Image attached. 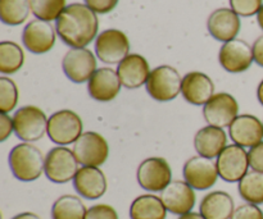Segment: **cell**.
<instances>
[{
    "mask_svg": "<svg viewBox=\"0 0 263 219\" xmlns=\"http://www.w3.org/2000/svg\"><path fill=\"white\" fill-rule=\"evenodd\" d=\"M238 191L241 199L249 204H263V173L249 171L238 182Z\"/></svg>",
    "mask_w": 263,
    "mask_h": 219,
    "instance_id": "cell-27",
    "label": "cell"
},
{
    "mask_svg": "<svg viewBox=\"0 0 263 219\" xmlns=\"http://www.w3.org/2000/svg\"><path fill=\"white\" fill-rule=\"evenodd\" d=\"M31 12L36 19L57 21L66 9V0H30Z\"/></svg>",
    "mask_w": 263,
    "mask_h": 219,
    "instance_id": "cell-30",
    "label": "cell"
},
{
    "mask_svg": "<svg viewBox=\"0 0 263 219\" xmlns=\"http://www.w3.org/2000/svg\"><path fill=\"white\" fill-rule=\"evenodd\" d=\"M181 94L189 104L204 107L215 95V85L203 72H189L182 77Z\"/></svg>",
    "mask_w": 263,
    "mask_h": 219,
    "instance_id": "cell-21",
    "label": "cell"
},
{
    "mask_svg": "<svg viewBox=\"0 0 263 219\" xmlns=\"http://www.w3.org/2000/svg\"><path fill=\"white\" fill-rule=\"evenodd\" d=\"M228 146V135L223 128L205 126L194 136V148L204 158H217Z\"/></svg>",
    "mask_w": 263,
    "mask_h": 219,
    "instance_id": "cell-23",
    "label": "cell"
},
{
    "mask_svg": "<svg viewBox=\"0 0 263 219\" xmlns=\"http://www.w3.org/2000/svg\"><path fill=\"white\" fill-rule=\"evenodd\" d=\"M25 63V53L18 44L13 41L0 43V72L13 74L20 71Z\"/></svg>",
    "mask_w": 263,
    "mask_h": 219,
    "instance_id": "cell-28",
    "label": "cell"
},
{
    "mask_svg": "<svg viewBox=\"0 0 263 219\" xmlns=\"http://www.w3.org/2000/svg\"><path fill=\"white\" fill-rule=\"evenodd\" d=\"M73 187L84 199H100L107 192V177L99 167H81L73 178Z\"/></svg>",
    "mask_w": 263,
    "mask_h": 219,
    "instance_id": "cell-20",
    "label": "cell"
},
{
    "mask_svg": "<svg viewBox=\"0 0 263 219\" xmlns=\"http://www.w3.org/2000/svg\"><path fill=\"white\" fill-rule=\"evenodd\" d=\"M14 133L23 143H35L48 133V120L45 112L35 105L20 108L13 114Z\"/></svg>",
    "mask_w": 263,
    "mask_h": 219,
    "instance_id": "cell-3",
    "label": "cell"
},
{
    "mask_svg": "<svg viewBox=\"0 0 263 219\" xmlns=\"http://www.w3.org/2000/svg\"><path fill=\"white\" fill-rule=\"evenodd\" d=\"M220 178L229 184L239 182L249 172V158L246 148L231 144L223 149L216 161Z\"/></svg>",
    "mask_w": 263,
    "mask_h": 219,
    "instance_id": "cell-11",
    "label": "cell"
},
{
    "mask_svg": "<svg viewBox=\"0 0 263 219\" xmlns=\"http://www.w3.org/2000/svg\"><path fill=\"white\" fill-rule=\"evenodd\" d=\"M82 133H84L82 120L73 110L62 109L49 117L48 136L58 146L74 144Z\"/></svg>",
    "mask_w": 263,
    "mask_h": 219,
    "instance_id": "cell-5",
    "label": "cell"
},
{
    "mask_svg": "<svg viewBox=\"0 0 263 219\" xmlns=\"http://www.w3.org/2000/svg\"><path fill=\"white\" fill-rule=\"evenodd\" d=\"M18 103V89L13 79L0 77V112L3 114L13 112Z\"/></svg>",
    "mask_w": 263,
    "mask_h": 219,
    "instance_id": "cell-31",
    "label": "cell"
},
{
    "mask_svg": "<svg viewBox=\"0 0 263 219\" xmlns=\"http://www.w3.org/2000/svg\"><path fill=\"white\" fill-rule=\"evenodd\" d=\"M85 4L97 14H107L118 4V0H84Z\"/></svg>",
    "mask_w": 263,
    "mask_h": 219,
    "instance_id": "cell-35",
    "label": "cell"
},
{
    "mask_svg": "<svg viewBox=\"0 0 263 219\" xmlns=\"http://www.w3.org/2000/svg\"><path fill=\"white\" fill-rule=\"evenodd\" d=\"M98 30L99 21L97 13L81 3L67 5L55 21L57 35L71 48H86L98 37Z\"/></svg>",
    "mask_w": 263,
    "mask_h": 219,
    "instance_id": "cell-1",
    "label": "cell"
},
{
    "mask_svg": "<svg viewBox=\"0 0 263 219\" xmlns=\"http://www.w3.org/2000/svg\"><path fill=\"white\" fill-rule=\"evenodd\" d=\"M248 158L252 171L262 172L263 173V141L259 143L258 145L249 149Z\"/></svg>",
    "mask_w": 263,
    "mask_h": 219,
    "instance_id": "cell-36",
    "label": "cell"
},
{
    "mask_svg": "<svg viewBox=\"0 0 263 219\" xmlns=\"http://www.w3.org/2000/svg\"><path fill=\"white\" fill-rule=\"evenodd\" d=\"M122 84L120 81L117 71L103 67L97 69L91 78L87 82V92L95 102L109 103L120 94Z\"/></svg>",
    "mask_w": 263,
    "mask_h": 219,
    "instance_id": "cell-17",
    "label": "cell"
},
{
    "mask_svg": "<svg viewBox=\"0 0 263 219\" xmlns=\"http://www.w3.org/2000/svg\"><path fill=\"white\" fill-rule=\"evenodd\" d=\"M184 181L197 191H204L213 187L217 182L218 169L212 159L197 155L186 161L182 168Z\"/></svg>",
    "mask_w": 263,
    "mask_h": 219,
    "instance_id": "cell-13",
    "label": "cell"
},
{
    "mask_svg": "<svg viewBox=\"0 0 263 219\" xmlns=\"http://www.w3.org/2000/svg\"><path fill=\"white\" fill-rule=\"evenodd\" d=\"M87 209L74 195H62L51 207V219H85Z\"/></svg>",
    "mask_w": 263,
    "mask_h": 219,
    "instance_id": "cell-26",
    "label": "cell"
},
{
    "mask_svg": "<svg viewBox=\"0 0 263 219\" xmlns=\"http://www.w3.org/2000/svg\"><path fill=\"white\" fill-rule=\"evenodd\" d=\"M218 62L229 73L246 72L254 62L253 48L241 38H234L221 46Z\"/></svg>",
    "mask_w": 263,
    "mask_h": 219,
    "instance_id": "cell-14",
    "label": "cell"
},
{
    "mask_svg": "<svg viewBox=\"0 0 263 219\" xmlns=\"http://www.w3.org/2000/svg\"><path fill=\"white\" fill-rule=\"evenodd\" d=\"M136 180L145 191L162 192L172 182L171 167L164 158L144 159L138 167Z\"/></svg>",
    "mask_w": 263,
    "mask_h": 219,
    "instance_id": "cell-7",
    "label": "cell"
},
{
    "mask_svg": "<svg viewBox=\"0 0 263 219\" xmlns=\"http://www.w3.org/2000/svg\"><path fill=\"white\" fill-rule=\"evenodd\" d=\"M257 22H258L259 27H261V30L263 31V5L261 9H259L258 14H257Z\"/></svg>",
    "mask_w": 263,
    "mask_h": 219,
    "instance_id": "cell-42",
    "label": "cell"
},
{
    "mask_svg": "<svg viewBox=\"0 0 263 219\" xmlns=\"http://www.w3.org/2000/svg\"><path fill=\"white\" fill-rule=\"evenodd\" d=\"M130 51V41L126 33L117 28H109L98 35L95 54L105 64H120Z\"/></svg>",
    "mask_w": 263,
    "mask_h": 219,
    "instance_id": "cell-9",
    "label": "cell"
},
{
    "mask_svg": "<svg viewBox=\"0 0 263 219\" xmlns=\"http://www.w3.org/2000/svg\"><path fill=\"white\" fill-rule=\"evenodd\" d=\"M229 135L234 144L251 149L262 143L263 122L256 115L240 114L229 127Z\"/></svg>",
    "mask_w": 263,
    "mask_h": 219,
    "instance_id": "cell-18",
    "label": "cell"
},
{
    "mask_svg": "<svg viewBox=\"0 0 263 219\" xmlns=\"http://www.w3.org/2000/svg\"><path fill=\"white\" fill-rule=\"evenodd\" d=\"M167 213L161 196L153 194L140 195L130 205L131 219H166Z\"/></svg>",
    "mask_w": 263,
    "mask_h": 219,
    "instance_id": "cell-25",
    "label": "cell"
},
{
    "mask_svg": "<svg viewBox=\"0 0 263 219\" xmlns=\"http://www.w3.org/2000/svg\"><path fill=\"white\" fill-rule=\"evenodd\" d=\"M182 77L179 71L171 66H159L149 74L146 81V92L158 103H167L176 99L181 94Z\"/></svg>",
    "mask_w": 263,
    "mask_h": 219,
    "instance_id": "cell-4",
    "label": "cell"
},
{
    "mask_svg": "<svg viewBox=\"0 0 263 219\" xmlns=\"http://www.w3.org/2000/svg\"><path fill=\"white\" fill-rule=\"evenodd\" d=\"M177 219H204V218H203V215L200 214V213L190 212V213H186V214H184V215H180Z\"/></svg>",
    "mask_w": 263,
    "mask_h": 219,
    "instance_id": "cell-40",
    "label": "cell"
},
{
    "mask_svg": "<svg viewBox=\"0 0 263 219\" xmlns=\"http://www.w3.org/2000/svg\"><path fill=\"white\" fill-rule=\"evenodd\" d=\"M257 99H258L259 104L263 107V79L259 82L258 87H257Z\"/></svg>",
    "mask_w": 263,
    "mask_h": 219,
    "instance_id": "cell-41",
    "label": "cell"
},
{
    "mask_svg": "<svg viewBox=\"0 0 263 219\" xmlns=\"http://www.w3.org/2000/svg\"><path fill=\"white\" fill-rule=\"evenodd\" d=\"M8 163L10 172L18 181L32 182L44 173L45 158L32 144L22 143L10 150Z\"/></svg>",
    "mask_w": 263,
    "mask_h": 219,
    "instance_id": "cell-2",
    "label": "cell"
},
{
    "mask_svg": "<svg viewBox=\"0 0 263 219\" xmlns=\"http://www.w3.org/2000/svg\"><path fill=\"white\" fill-rule=\"evenodd\" d=\"M62 69L69 81L74 84L89 82L97 72V58L86 48H71L62 59Z\"/></svg>",
    "mask_w": 263,
    "mask_h": 219,
    "instance_id": "cell-10",
    "label": "cell"
},
{
    "mask_svg": "<svg viewBox=\"0 0 263 219\" xmlns=\"http://www.w3.org/2000/svg\"><path fill=\"white\" fill-rule=\"evenodd\" d=\"M253 55L254 62L263 68V35L257 37V40L253 43Z\"/></svg>",
    "mask_w": 263,
    "mask_h": 219,
    "instance_id": "cell-38",
    "label": "cell"
},
{
    "mask_svg": "<svg viewBox=\"0 0 263 219\" xmlns=\"http://www.w3.org/2000/svg\"><path fill=\"white\" fill-rule=\"evenodd\" d=\"M262 0H230V7L239 17H252L258 14Z\"/></svg>",
    "mask_w": 263,
    "mask_h": 219,
    "instance_id": "cell-32",
    "label": "cell"
},
{
    "mask_svg": "<svg viewBox=\"0 0 263 219\" xmlns=\"http://www.w3.org/2000/svg\"><path fill=\"white\" fill-rule=\"evenodd\" d=\"M14 132L13 118L8 114H0V143H4L12 133Z\"/></svg>",
    "mask_w": 263,
    "mask_h": 219,
    "instance_id": "cell-37",
    "label": "cell"
},
{
    "mask_svg": "<svg viewBox=\"0 0 263 219\" xmlns=\"http://www.w3.org/2000/svg\"><path fill=\"white\" fill-rule=\"evenodd\" d=\"M85 219H118V214L112 205L97 204L87 209Z\"/></svg>",
    "mask_w": 263,
    "mask_h": 219,
    "instance_id": "cell-33",
    "label": "cell"
},
{
    "mask_svg": "<svg viewBox=\"0 0 263 219\" xmlns=\"http://www.w3.org/2000/svg\"><path fill=\"white\" fill-rule=\"evenodd\" d=\"M161 199L170 213L180 217L193 212L197 202V195L195 190L187 182L176 180L161 192Z\"/></svg>",
    "mask_w": 263,
    "mask_h": 219,
    "instance_id": "cell-16",
    "label": "cell"
},
{
    "mask_svg": "<svg viewBox=\"0 0 263 219\" xmlns=\"http://www.w3.org/2000/svg\"><path fill=\"white\" fill-rule=\"evenodd\" d=\"M151 72L148 61L140 54H128L117 67L121 84L130 90L139 89L143 85H146Z\"/></svg>",
    "mask_w": 263,
    "mask_h": 219,
    "instance_id": "cell-22",
    "label": "cell"
},
{
    "mask_svg": "<svg viewBox=\"0 0 263 219\" xmlns=\"http://www.w3.org/2000/svg\"><path fill=\"white\" fill-rule=\"evenodd\" d=\"M57 31L50 22L33 19L26 25L22 32V43L32 54H45L55 44Z\"/></svg>",
    "mask_w": 263,
    "mask_h": 219,
    "instance_id": "cell-15",
    "label": "cell"
},
{
    "mask_svg": "<svg viewBox=\"0 0 263 219\" xmlns=\"http://www.w3.org/2000/svg\"><path fill=\"white\" fill-rule=\"evenodd\" d=\"M240 26V18L231 8H218L211 13L207 19L210 35L223 44L236 38Z\"/></svg>",
    "mask_w": 263,
    "mask_h": 219,
    "instance_id": "cell-19",
    "label": "cell"
},
{
    "mask_svg": "<svg viewBox=\"0 0 263 219\" xmlns=\"http://www.w3.org/2000/svg\"><path fill=\"white\" fill-rule=\"evenodd\" d=\"M239 115V103L229 92H217L203 107V117L208 126L225 128Z\"/></svg>",
    "mask_w": 263,
    "mask_h": 219,
    "instance_id": "cell-12",
    "label": "cell"
},
{
    "mask_svg": "<svg viewBox=\"0 0 263 219\" xmlns=\"http://www.w3.org/2000/svg\"><path fill=\"white\" fill-rule=\"evenodd\" d=\"M12 219H41L37 214L31 212H25V213H20V214L14 215Z\"/></svg>",
    "mask_w": 263,
    "mask_h": 219,
    "instance_id": "cell-39",
    "label": "cell"
},
{
    "mask_svg": "<svg viewBox=\"0 0 263 219\" xmlns=\"http://www.w3.org/2000/svg\"><path fill=\"white\" fill-rule=\"evenodd\" d=\"M73 154L82 167H100L107 162L109 146L100 133L84 132L73 144Z\"/></svg>",
    "mask_w": 263,
    "mask_h": 219,
    "instance_id": "cell-8",
    "label": "cell"
},
{
    "mask_svg": "<svg viewBox=\"0 0 263 219\" xmlns=\"http://www.w3.org/2000/svg\"><path fill=\"white\" fill-rule=\"evenodd\" d=\"M30 12V0H0V19L4 25H22Z\"/></svg>",
    "mask_w": 263,
    "mask_h": 219,
    "instance_id": "cell-29",
    "label": "cell"
},
{
    "mask_svg": "<svg viewBox=\"0 0 263 219\" xmlns=\"http://www.w3.org/2000/svg\"><path fill=\"white\" fill-rule=\"evenodd\" d=\"M79 164L73 150L66 146H55L45 155L44 173L54 184H67L73 181L80 169Z\"/></svg>",
    "mask_w": 263,
    "mask_h": 219,
    "instance_id": "cell-6",
    "label": "cell"
},
{
    "mask_svg": "<svg viewBox=\"0 0 263 219\" xmlns=\"http://www.w3.org/2000/svg\"><path fill=\"white\" fill-rule=\"evenodd\" d=\"M235 210L234 199L225 191H212L205 195L199 205L204 219H230Z\"/></svg>",
    "mask_w": 263,
    "mask_h": 219,
    "instance_id": "cell-24",
    "label": "cell"
},
{
    "mask_svg": "<svg viewBox=\"0 0 263 219\" xmlns=\"http://www.w3.org/2000/svg\"><path fill=\"white\" fill-rule=\"evenodd\" d=\"M230 219H263V212L258 205L246 203L234 210Z\"/></svg>",
    "mask_w": 263,
    "mask_h": 219,
    "instance_id": "cell-34",
    "label": "cell"
}]
</instances>
